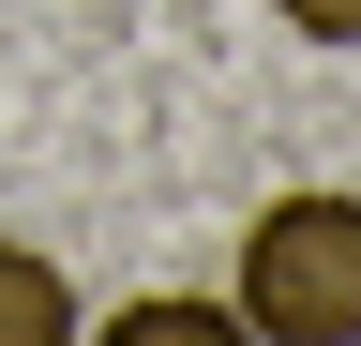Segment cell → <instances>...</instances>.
Instances as JSON below:
<instances>
[{
    "label": "cell",
    "instance_id": "6da1fadb",
    "mask_svg": "<svg viewBox=\"0 0 361 346\" xmlns=\"http://www.w3.org/2000/svg\"><path fill=\"white\" fill-rule=\"evenodd\" d=\"M241 331H271V346H361V196L301 181V196L256 211V241H241Z\"/></svg>",
    "mask_w": 361,
    "mask_h": 346
},
{
    "label": "cell",
    "instance_id": "7a4b0ae2",
    "mask_svg": "<svg viewBox=\"0 0 361 346\" xmlns=\"http://www.w3.org/2000/svg\"><path fill=\"white\" fill-rule=\"evenodd\" d=\"M61 331H75V271L30 256V241H0V346H61Z\"/></svg>",
    "mask_w": 361,
    "mask_h": 346
},
{
    "label": "cell",
    "instance_id": "3957f363",
    "mask_svg": "<svg viewBox=\"0 0 361 346\" xmlns=\"http://www.w3.org/2000/svg\"><path fill=\"white\" fill-rule=\"evenodd\" d=\"M271 16H286L301 46H361V0H271Z\"/></svg>",
    "mask_w": 361,
    "mask_h": 346
}]
</instances>
